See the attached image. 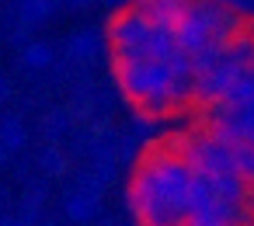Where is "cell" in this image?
<instances>
[{"label":"cell","mask_w":254,"mask_h":226,"mask_svg":"<svg viewBox=\"0 0 254 226\" xmlns=\"http://www.w3.org/2000/svg\"><path fill=\"white\" fill-rule=\"evenodd\" d=\"M132 7H136L139 14H146L157 28H164V32L174 35V28L181 25V18H185L188 7H191V0H136Z\"/></svg>","instance_id":"6"},{"label":"cell","mask_w":254,"mask_h":226,"mask_svg":"<svg viewBox=\"0 0 254 226\" xmlns=\"http://www.w3.org/2000/svg\"><path fill=\"white\" fill-rule=\"evenodd\" d=\"M195 174L174 143L153 146L132 170L129 209L139 226H181L191 219Z\"/></svg>","instance_id":"1"},{"label":"cell","mask_w":254,"mask_h":226,"mask_svg":"<svg viewBox=\"0 0 254 226\" xmlns=\"http://www.w3.org/2000/svg\"><path fill=\"white\" fill-rule=\"evenodd\" d=\"M181 226H230V223H212V219H188Z\"/></svg>","instance_id":"7"},{"label":"cell","mask_w":254,"mask_h":226,"mask_svg":"<svg viewBox=\"0 0 254 226\" xmlns=\"http://www.w3.org/2000/svg\"><path fill=\"white\" fill-rule=\"evenodd\" d=\"M244 25H247L244 14L219 4V0H191L188 14L174 28V42L191 59V70L202 73L205 66H212L223 56V49Z\"/></svg>","instance_id":"3"},{"label":"cell","mask_w":254,"mask_h":226,"mask_svg":"<svg viewBox=\"0 0 254 226\" xmlns=\"http://www.w3.org/2000/svg\"><path fill=\"white\" fill-rule=\"evenodd\" d=\"M108 42H112V59H188L178 49L174 35L157 28L136 7H126L112 18Z\"/></svg>","instance_id":"4"},{"label":"cell","mask_w":254,"mask_h":226,"mask_svg":"<svg viewBox=\"0 0 254 226\" xmlns=\"http://www.w3.org/2000/svg\"><path fill=\"white\" fill-rule=\"evenodd\" d=\"M115 80L146 115H167L191 101L195 70L191 59H115Z\"/></svg>","instance_id":"2"},{"label":"cell","mask_w":254,"mask_h":226,"mask_svg":"<svg viewBox=\"0 0 254 226\" xmlns=\"http://www.w3.org/2000/svg\"><path fill=\"white\" fill-rule=\"evenodd\" d=\"M205 129L226 143H247L254 146V105L244 108H209Z\"/></svg>","instance_id":"5"}]
</instances>
